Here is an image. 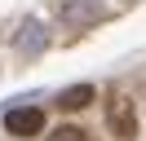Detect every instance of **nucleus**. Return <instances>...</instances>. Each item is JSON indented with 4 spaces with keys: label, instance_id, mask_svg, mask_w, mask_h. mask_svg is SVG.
I'll use <instances>...</instances> for the list:
<instances>
[{
    "label": "nucleus",
    "instance_id": "f257e3e1",
    "mask_svg": "<svg viewBox=\"0 0 146 141\" xmlns=\"http://www.w3.org/2000/svg\"><path fill=\"white\" fill-rule=\"evenodd\" d=\"M106 128H111V137H119V141L137 137V110H133V101H128L124 93L106 97Z\"/></svg>",
    "mask_w": 146,
    "mask_h": 141
},
{
    "label": "nucleus",
    "instance_id": "7ed1b4c3",
    "mask_svg": "<svg viewBox=\"0 0 146 141\" xmlns=\"http://www.w3.org/2000/svg\"><path fill=\"white\" fill-rule=\"evenodd\" d=\"M89 101H93V88L89 84H75V88H66V93L58 97V110H84Z\"/></svg>",
    "mask_w": 146,
    "mask_h": 141
},
{
    "label": "nucleus",
    "instance_id": "f03ea898",
    "mask_svg": "<svg viewBox=\"0 0 146 141\" xmlns=\"http://www.w3.org/2000/svg\"><path fill=\"white\" fill-rule=\"evenodd\" d=\"M5 132H9V137H36V132H44V110H36V106L9 110L5 115Z\"/></svg>",
    "mask_w": 146,
    "mask_h": 141
},
{
    "label": "nucleus",
    "instance_id": "20e7f679",
    "mask_svg": "<svg viewBox=\"0 0 146 141\" xmlns=\"http://www.w3.org/2000/svg\"><path fill=\"white\" fill-rule=\"evenodd\" d=\"M49 141H89V132L84 128H58V132H49Z\"/></svg>",
    "mask_w": 146,
    "mask_h": 141
}]
</instances>
